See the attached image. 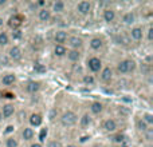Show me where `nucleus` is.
Listing matches in <instances>:
<instances>
[{"label": "nucleus", "instance_id": "nucleus-42", "mask_svg": "<svg viewBox=\"0 0 153 147\" xmlns=\"http://www.w3.org/2000/svg\"><path fill=\"white\" fill-rule=\"evenodd\" d=\"M3 121H4V119H3V116H1V112H0V124L3 123Z\"/></svg>", "mask_w": 153, "mask_h": 147}, {"label": "nucleus", "instance_id": "nucleus-1", "mask_svg": "<svg viewBox=\"0 0 153 147\" xmlns=\"http://www.w3.org/2000/svg\"><path fill=\"white\" fill-rule=\"evenodd\" d=\"M136 68H137V63H136V60L132 58L121 59V60L116 64V72L120 76H125V75H129V74H133L136 71Z\"/></svg>", "mask_w": 153, "mask_h": 147}, {"label": "nucleus", "instance_id": "nucleus-2", "mask_svg": "<svg viewBox=\"0 0 153 147\" xmlns=\"http://www.w3.org/2000/svg\"><path fill=\"white\" fill-rule=\"evenodd\" d=\"M78 114L75 112V111L73 110H66L63 111V112L61 114V116H59V122H61V124L63 127H66V129H69V127H74L76 123H78Z\"/></svg>", "mask_w": 153, "mask_h": 147}, {"label": "nucleus", "instance_id": "nucleus-20", "mask_svg": "<svg viewBox=\"0 0 153 147\" xmlns=\"http://www.w3.org/2000/svg\"><path fill=\"white\" fill-rule=\"evenodd\" d=\"M28 124L30 127H40L43 124V115L40 112H32L28 116Z\"/></svg>", "mask_w": 153, "mask_h": 147}, {"label": "nucleus", "instance_id": "nucleus-17", "mask_svg": "<svg viewBox=\"0 0 153 147\" xmlns=\"http://www.w3.org/2000/svg\"><path fill=\"white\" fill-rule=\"evenodd\" d=\"M103 110H105V104H103L102 102H100V100H94V102H91L89 106V111H90L89 114L91 116L101 115V114L103 112Z\"/></svg>", "mask_w": 153, "mask_h": 147}, {"label": "nucleus", "instance_id": "nucleus-41", "mask_svg": "<svg viewBox=\"0 0 153 147\" xmlns=\"http://www.w3.org/2000/svg\"><path fill=\"white\" fill-rule=\"evenodd\" d=\"M63 147H79V146L74 145V143H70V145H67V146H63Z\"/></svg>", "mask_w": 153, "mask_h": 147}, {"label": "nucleus", "instance_id": "nucleus-36", "mask_svg": "<svg viewBox=\"0 0 153 147\" xmlns=\"http://www.w3.org/2000/svg\"><path fill=\"white\" fill-rule=\"evenodd\" d=\"M34 70H35L36 72L42 74V72L46 71V67L43 66V64H40V63H35V64H34Z\"/></svg>", "mask_w": 153, "mask_h": 147}, {"label": "nucleus", "instance_id": "nucleus-14", "mask_svg": "<svg viewBox=\"0 0 153 147\" xmlns=\"http://www.w3.org/2000/svg\"><path fill=\"white\" fill-rule=\"evenodd\" d=\"M0 112H1V116L3 119H10L11 116L15 115L16 112V106L13 104V103H4V104L1 106V108H0Z\"/></svg>", "mask_w": 153, "mask_h": 147}, {"label": "nucleus", "instance_id": "nucleus-37", "mask_svg": "<svg viewBox=\"0 0 153 147\" xmlns=\"http://www.w3.org/2000/svg\"><path fill=\"white\" fill-rule=\"evenodd\" d=\"M46 147H63V145H62L59 140H50Z\"/></svg>", "mask_w": 153, "mask_h": 147}, {"label": "nucleus", "instance_id": "nucleus-32", "mask_svg": "<svg viewBox=\"0 0 153 147\" xmlns=\"http://www.w3.org/2000/svg\"><path fill=\"white\" fill-rule=\"evenodd\" d=\"M136 129H137V131L138 132H141V134H143L144 131H145L146 129H148V126H146V123L145 122L143 121V119H137V121H136Z\"/></svg>", "mask_w": 153, "mask_h": 147}, {"label": "nucleus", "instance_id": "nucleus-13", "mask_svg": "<svg viewBox=\"0 0 153 147\" xmlns=\"http://www.w3.org/2000/svg\"><path fill=\"white\" fill-rule=\"evenodd\" d=\"M42 90V83L39 80H28L24 84V91L30 95H35Z\"/></svg>", "mask_w": 153, "mask_h": 147}, {"label": "nucleus", "instance_id": "nucleus-25", "mask_svg": "<svg viewBox=\"0 0 153 147\" xmlns=\"http://www.w3.org/2000/svg\"><path fill=\"white\" fill-rule=\"evenodd\" d=\"M66 54H67V47L66 46H62V44H54L53 47V55L55 58H66Z\"/></svg>", "mask_w": 153, "mask_h": 147}, {"label": "nucleus", "instance_id": "nucleus-31", "mask_svg": "<svg viewBox=\"0 0 153 147\" xmlns=\"http://www.w3.org/2000/svg\"><path fill=\"white\" fill-rule=\"evenodd\" d=\"M22 36H23V31H22V28L19 29H12L11 31V35H10V39L15 40V42H18V40L22 39Z\"/></svg>", "mask_w": 153, "mask_h": 147}, {"label": "nucleus", "instance_id": "nucleus-29", "mask_svg": "<svg viewBox=\"0 0 153 147\" xmlns=\"http://www.w3.org/2000/svg\"><path fill=\"white\" fill-rule=\"evenodd\" d=\"M125 139H126V137H125L124 132L117 131V132H114V134H111V140H113L114 143H117V145H121Z\"/></svg>", "mask_w": 153, "mask_h": 147}, {"label": "nucleus", "instance_id": "nucleus-19", "mask_svg": "<svg viewBox=\"0 0 153 147\" xmlns=\"http://www.w3.org/2000/svg\"><path fill=\"white\" fill-rule=\"evenodd\" d=\"M78 124L81 130H87L91 127L93 124V116L90 115L89 112H85L81 118H78Z\"/></svg>", "mask_w": 153, "mask_h": 147}, {"label": "nucleus", "instance_id": "nucleus-40", "mask_svg": "<svg viewBox=\"0 0 153 147\" xmlns=\"http://www.w3.org/2000/svg\"><path fill=\"white\" fill-rule=\"evenodd\" d=\"M4 23H5L4 18H3V16H1V15H0V27H3V26H4Z\"/></svg>", "mask_w": 153, "mask_h": 147}, {"label": "nucleus", "instance_id": "nucleus-26", "mask_svg": "<svg viewBox=\"0 0 153 147\" xmlns=\"http://www.w3.org/2000/svg\"><path fill=\"white\" fill-rule=\"evenodd\" d=\"M81 51H76V50H67V54H66V58L70 63H78L81 60Z\"/></svg>", "mask_w": 153, "mask_h": 147}, {"label": "nucleus", "instance_id": "nucleus-23", "mask_svg": "<svg viewBox=\"0 0 153 147\" xmlns=\"http://www.w3.org/2000/svg\"><path fill=\"white\" fill-rule=\"evenodd\" d=\"M7 24L11 29H19L22 27V24H23V18L20 15H13L8 19Z\"/></svg>", "mask_w": 153, "mask_h": 147}, {"label": "nucleus", "instance_id": "nucleus-22", "mask_svg": "<svg viewBox=\"0 0 153 147\" xmlns=\"http://www.w3.org/2000/svg\"><path fill=\"white\" fill-rule=\"evenodd\" d=\"M50 11L53 15L54 13H55V15H62V13H65V11H66V3L62 1V0H56V1L51 3Z\"/></svg>", "mask_w": 153, "mask_h": 147}, {"label": "nucleus", "instance_id": "nucleus-44", "mask_svg": "<svg viewBox=\"0 0 153 147\" xmlns=\"http://www.w3.org/2000/svg\"><path fill=\"white\" fill-rule=\"evenodd\" d=\"M1 145H3V142H1V139H0V147H1Z\"/></svg>", "mask_w": 153, "mask_h": 147}, {"label": "nucleus", "instance_id": "nucleus-15", "mask_svg": "<svg viewBox=\"0 0 153 147\" xmlns=\"http://www.w3.org/2000/svg\"><path fill=\"white\" fill-rule=\"evenodd\" d=\"M69 32L66 31V29H56L55 32H54V36H53V39H54V43L55 44H62V46H65L66 44V42H67V39H69Z\"/></svg>", "mask_w": 153, "mask_h": 147}, {"label": "nucleus", "instance_id": "nucleus-4", "mask_svg": "<svg viewBox=\"0 0 153 147\" xmlns=\"http://www.w3.org/2000/svg\"><path fill=\"white\" fill-rule=\"evenodd\" d=\"M102 67H103V62H102V59H101L100 56L91 55V56L87 58L86 68H87V71H89L90 74H98L101 70H102Z\"/></svg>", "mask_w": 153, "mask_h": 147}, {"label": "nucleus", "instance_id": "nucleus-5", "mask_svg": "<svg viewBox=\"0 0 153 147\" xmlns=\"http://www.w3.org/2000/svg\"><path fill=\"white\" fill-rule=\"evenodd\" d=\"M98 74H100L98 79H100V82L103 84H110L114 79V70L111 68L110 66H103L102 70Z\"/></svg>", "mask_w": 153, "mask_h": 147}, {"label": "nucleus", "instance_id": "nucleus-38", "mask_svg": "<svg viewBox=\"0 0 153 147\" xmlns=\"http://www.w3.org/2000/svg\"><path fill=\"white\" fill-rule=\"evenodd\" d=\"M47 135V129H42V134H40V143L45 140V137Z\"/></svg>", "mask_w": 153, "mask_h": 147}, {"label": "nucleus", "instance_id": "nucleus-30", "mask_svg": "<svg viewBox=\"0 0 153 147\" xmlns=\"http://www.w3.org/2000/svg\"><path fill=\"white\" fill-rule=\"evenodd\" d=\"M141 119L145 122L148 127H153V114L152 112H144Z\"/></svg>", "mask_w": 153, "mask_h": 147}, {"label": "nucleus", "instance_id": "nucleus-9", "mask_svg": "<svg viewBox=\"0 0 153 147\" xmlns=\"http://www.w3.org/2000/svg\"><path fill=\"white\" fill-rule=\"evenodd\" d=\"M144 31H145V29H144V27H141V26L130 27L129 32H128V36H129L130 42H136V43L141 42V40L144 39Z\"/></svg>", "mask_w": 153, "mask_h": 147}, {"label": "nucleus", "instance_id": "nucleus-8", "mask_svg": "<svg viewBox=\"0 0 153 147\" xmlns=\"http://www.w3.org/2000/svg\"><path fill=\"white\" fill-rule=\"evenodd\" d=\"M66 44H67V50L81 51L82 48H83V46H85V42H83V39H82L81 36H78V35H70L69 39H67V42H66Z\"/></svg>", "mask_w": 153, "mask_h": 147}, {"label": "nucleus", "instance_id": "nucleus-21", "mask_svg": "<svg viewBox=\"0 0 153 147\" xmlns=\"http://www.w3.org/2000/svg\"><path fill=\"white\" fill-rule=\"evenodd\" d=\"M16 80H18V79H16V75L13 72H5V74H3L1 78H0V83L5 87L13 86V84L16 83Z\"/></svg>", "mask_w": 153, "mask_h": 147}, {"label": "nucleus", "instance_id": "nucleus-28", "mask_svg": "<svg viewBox=\"0 0 153 147\" xmlns=\"http://www.w3.org/2000/svg\"><path fill=\"white\" fill-rule=\"evenodd\" d=\"M4 147H19V139L15 135H8L4 140Z\"/></svg>", "mask_w": 153, "mask_h": 147}, {"label": "nucleus", "instance_id": "nucleus-7", "mask_svg": "<svg viewBox=\"0 0 153 147\" xmlns=\"http://www.w3.org/2000/svg\"><path fill=\"white\" fill-rule=\"evenodd\" d=\"M101 129L106 134H114V132L118 131V123L114 118H106L101 123Z\"/></svg>", "mask_w": 153, "mask_h": 147}, {"label": "nucleus", "instance_id": "nucleus-12", "mask_svg": "<svg viewBox=\"0 0 153 147\" xmlns=\"http://www.w3.org/2000/svg\"><path fill=\"white\" fill-rule=\"evenodd\" d=\"M102 20L106 24H113L117 20V11L111 7H108L102 11Z\"/></svg>", "mask_w": 153, "mask_h": 147}, {"label": "nucleus", "instance_id": "nucleus-16", "mask_svg": "<svg viewBox=\"0 0 153 147\" xmlns=\"http://www.w3.org/2000/svg\"><path fill=\"white\" fill-rule=\"evenodd\" d=\"M20 138H22L23 142H28V143L34 142L35 130L32 129V127H30V126H24L23 129H22V131H20Z\"/></svg>", "mask_w": 153, "mask_h": 147}, {"label": "nucleus", "instance_id": "nucleus-43", "mask_svg": "<svg viewBox=\"0 0 153 147\" xmlns=\"http://www.w3.org/2000/svg\"><path fill=\"white\" fill-rule=\"evenodd\" d=\"M94 147H103V146H102V145H95Z\"/></svg>", "mask_w": 153, "mask_h": 147}, {"label": "nucleus", "instance_id": "nucleus-6", "mask_svg": "<svg viewBox=\"0 0 153 147\" xmlns=\"http://www.w3.org/2000/svg\"><path fill=\"white\" fill-rule=\"evenodd\" d=\"M93 11V3L91 1H86V0H82V1H78L75 4V12L78 13L79 16H89Z\"/></svg>", "mask_w": 153, "mask_h": 147}, {"label": "nucleus", "instance_id": "nucleus-18", "mask_svg": "<svg viewBox=\"0 0 153 147\" xmlns=\"http://www.w3.org/2000/svg\"><path fill=\"white\" fill-rule=\"evenodd\" d=\"M36 16H38V20H39L40 23H47V21L51 20L53 13H51V11H50V8L48 7H42V8L38 10Z\"/></svg>", "mask_w": 153, "mask_h": 147}, {"label": "nucleus", "instance_id": "nucleus-27", "mask_svg": "<svg viewBox=\"0 0 153 147\" xmlns=\"http://www.w3.org/2000/svg\"><path fill=\"white\" fill-rule=\"evenodd\" d=\"M10 43H11L10 34H8V32H5V31H1V32H0V48L10 47Z\"/></svg>", "mask_w": 153, "mask_h": 147}, {"label": "nucleus", "instance_id": "nucleus-11", "mask_svg": "<svg viewBox=\"0 0 153 147\" xmlns=\"http://www.w3.org/2000/svg\"><path fill=\"white\" fill-rule=\"evenodd\" d=\"M137 21V15H136L134 11H126V12L122 13L121 16V23L126 27H133Z\"/></svg>", "mask_w": 153, "mask_h": 147}, {"label": "nucleus", "instance_id": "nucleus-34", "mask_svg": "<svg viewBox=\"0 0 153 147\" xmlns=\"http://www.w3.org/2000/svg\"><path fill=\"white\" fill-rule=\"evenodd\" d=\"M144 39H146L149 43L153 40V26L152 24H149L146 31H144Z\"/></svg>", "mask_w": 153, "mask_h": 147}, {"label": "nucleus", "instance_id": "nucleus-3", "mask_svg": "<svg viewBox=\"0 0 153 147\" xmlns=\"http://www.w3.org/2000/svg\"><path fill=\"white\" fill-rule=\"evenodd\" d=\"M5 56L8 58V60L10 62H13V63H20L22 60H23V50H22L20 46L18 44H12L10 46V47L7 48V54H5Z\"/></svg>", "mask_w": 153, "mask_h": 147}, {"label": "nucleus", "instance_id": "nucleus-39", "mask_svg": "<svg viewBox=\"0 0 153 147\" xmlns=\"http://www.w3.org/2000/svg\"><path fill=\"white\" fill-rule=\"evenodd\" d=\"M28 147H43V146H42V143L40 142H31Z\"/></svg>", "mask_w": 153, "mask_h": 147}, {"label": "nucleus", "instance_id": "nucleus-24", "mask_svg": "<svg viewBox=\"0 0 153 147\" xmlns=\"http://www.w3.org/2000/svg\"><path fill=\"white\" fill-rule=\"evenodd\" d=\"M114 42H116V44L125 46V47H128V46L132 43L129 39V36H128V34H125V32H118V34L114 36Z\"/></svg>", "mask_w": 153, "mask_h": 147}, {"label": "nucleus", "instance_id": "nucleus-35", "mask_svg": "<svg viewBox=\"0 0 153 147\" xmlns=\"http://www.w3.org/2000/svg\"><path fill=\"white\" fill-rule=\"evenodd\" d=\"M82 83L83 84H86V86H94V83H95V79H94V76L93 75H83V78H82Z\"/></svg>", "mask_w": 153, "mask_h": 147}, {"label": "nucleus", "instance_id": "nucleus-33", "mask_svg": "<svg viewBox=\"0 0 153 147\" xmlns=\"http://www.w3.org/2000/svg\"><path fill=\"white\" fill-rule=\"evenodd\" d=\"M143 135H144V139H145L146 142L152 143V140H153V127H148V129L143 132Z\"/></svg>", "mask_w": 153, "mask_h": 147}, {"label": "nucleus", "instance_id": "nucleus-10", "mask_svg": "<svg viewBox=\"0 0 153 147\" xmlns=\"http://www.w3.org/2000/svg\"><path fill=\"white\" fill-rule=\"evenodd\" d=\"M105 39L102 36H93L89 40V48L94 52H100L105 48Z\"/></svg>", "mask_w": 153, "mask_h": 147}]
</instances>
